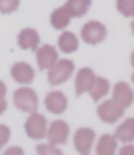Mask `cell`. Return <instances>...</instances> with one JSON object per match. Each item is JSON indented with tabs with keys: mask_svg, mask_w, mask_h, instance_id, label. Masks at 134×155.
Wrapping results in <instances>:
<instances>
[{
	"mask_svg": "<svg viewBox=\"0 0 134 155\" xmlns=\"http://www.w3.org/2000/svg\"><path fill=\"white\" fill-rule=\"evenodd\" d=\"M74 72V62L68 59H57V62L48 69V83L50 84H62L65 83Z\"/></svg>",
	"mask_w": 134,
	"mask_h": 155,
	"instance_id": "1",
	"label": "cell"
},
{
	"mask_svg": "<svg viewBox=\"0 0 134 155\" xmlns=\"http://www.w3.org/2000/svg\"><path fill=\"white\" fill-rule=\"evenodd\" d=\"M14 104L21 111H36L38 108V97L36 92L30 87H20L14 92Z\"/></svg>",
	"mask_w": 134,
	"mask_h": 155,
	"instance_id": "2",
	"label": "cell"
},
{
	"mask_svg": "<svg viewBox=\"0 0 134 155\" xmlns=\"http://www.w3.org/2000/svg\"><path fill=\"white\" fill-rule=\"evenodd\" d=\"M24 130H26V133L30 139L41 140L47 134V119L42 114L32 111V114L27 117V120L24 124Z\"/></svg>",
	"mask_w": 134,
	"mask_h": 155,
	"instance_id": "3",
	"label": "cell"
},
{
	"mask_svg": "<svg viewBox=\"0 0 134 155\" xmlns=\"http://www.w3.org/2000/svg\"><path fill=\"white\" fill-rule=\"evenodd\" d=\"M106 36H107V29L99 21H89L82 29L83 41L86 44H90V45H96V44L102 42L106 39Z\"/></svg>",
	"mask_w": 134,
	"mask_h": 155,
	"instance_id": "4",
	"label": "cell"
},
{
	"mask_svg": "<svg viewBox=\"0 0 134 155\" xmlns=\"http://www.w3.org/2000/svg\"><path fill=\"white\" fill-rule=\"evenodd\" d=\"M124 110L125 108H122L121 105H118L113 100H107V101H104L98 107L96 113H98V117L102 122H106V124H115V122H118L124 116Z\"/></svg>",
	"mask_w": 134,
	"mask_h": 155,
	"instance_id": "5",
	"label": "cell"
},
{
	"mask_svg": "<svg viewBox=\"0 0 134 155\" xmlns=\"http://www.w3.org/2000/svg\"><path fill=\"white\" fill-rule=\"evenodd\" d=\"M93 140H95V131L92 128L88 127H83V128H79L74 134V146H75V151L79 154H89L90 148L93 145Z\"/></svg>",
	"mask_w": 134,
	"mask_h": 155,
	"instance_id": "6",
	"label": "cell"
},
{
	"mask_svg": "<svg viewBox=\"0 0 134 155\" xmlns=\"http://www.w3.org/2000/svg\"><path fill=\"white\" fill-rule=\"evenodd\" d=\"M45 136L48 137V142L51 145H63V143H66L68 136H69V125L62 119L54 120L50 125V128L47 130Z\"/></svg>",
	"mask_w": 134,
	"mask_h": 155,
	"instance_id": "7",
	"label": "cell"
},
{
	"mask_svg": "<svg viewBox=\"0 0 134 155\" xmlns=\"http://www.w3.org/2000/svg\"><path fill=\"white\" fill-rule=\"evenodd\" d=\"M11 75H12V78L17 83H20V84H29L35 78V71H33V68L29 63L18 62V63H15L11 68Z\"/></svg>",
	"mask_w": 134,
	"mask_h": 155,
	"instance_id": "8",
	"label": "cell"
},
{
	"mask_svg": "<svg viewBox=\"0 0 134 155\" xmlns=\"http://www.w3.org/2000/svg\"><path fill=\"white\" fill-rule=\"evenodd\" d=\"M57 59H59L57 50L51 45H42L36 51V62H38V66L41 71L50 69L57 62Z\"/></svg>",
	"mask_w": 134,
	"mask_h": 155,
	"instance_id": "9",
	"label": "cell"
},
{
	"mask_svg": "<svg viewBox=\"0 0 134 155\" xmlns=\"http://www.w3.org/2000/svg\"><path fill=\"white\" fill-rule=\"evenodd\" d=\"M95 78H96V75L90 68H82L79 71V74L75 77V94H77V97L89 92Z\"/></svg>",
	"mask_w": 134,
	"mask_h": 155,
	"instance_id": "10",
	"label": "cell"
},
{
	"mask_svg": "<svg viewBox=\"0 0 134 155\" xmlns=\"http://www.w3.org/2000/svg\"><path fill=\"white\" fill-rule=\"evenodd\" d=\"M113 101L122 108L130 107L133 104V89L125 81H119L113 89Z\"/></svg>",
	"mask_w": 134,
	"mask_h": 155,
	"instance_id": "11",
	"label": "cell"
},
{
	"mask_svg": "<svg viewBox=\"0 0 134 155\" xmlns=\"http://www.w3.org/2000/svg\"><path fill=\"white\" fill-rule=\"evenodd\" d=\"M45 107L54 114H62L68 107V100L62 92H50L45 97Z\"/></svg>",
	"mask_w": 134,
	"mask_h": 155,
	"instance_id": "12",
	"label": "cell"
},
{
	"mask_svg": "<svg viewBox=\"0 0 134 155\" xmlns=\"http://www.w3.org/2000/svg\"><path fill=\"white\" fill-rule=\"evenodd\" d=\"M17 42L23 50H36L39 45V35L35 29H23L18 35Z\"/></svg>",
	"mask_w": 134,
	"mask_h": 155,
	"instance_id": "13",
	"label": "cell"
},
{
	"mask_svg": "<svg viewBox=\"0 0 134 155\" xmlns=\"http://www.w3.org/2000/svg\"><path fill=\"white\" fill-rule=\"evenodd\" d=\"M90 3H92V0H66V3L63 6L68 11V14L71 15V18H74V17L80 18L88 12Z\"/></svg>",
	"mask_w": 134,
	"mask_h": 155,
	"instance_id": "14",
	"label": "cell"
},
{
	"mask_svg": "<svg viewBox=\"0 0 134 155\" xmlns=\"http://www.w3.org/2000/svg\"><path fill=\"white\" fill-rule=\"evenodd\" d=\"M118 148V140L115 136L110 134H104L96 145V154L98 155H112L116 152Z\"/></svg>",
	"mask_w": 134,
	"mask_h": 155,
	"instance_id": "15",
	"label": "cell"
},
{
	"mask_svg": "<svg viewBox=\"0 0 134 155\" xmlns=\"http://www.w3.org/2000/svg\"><path fill=\"white\" fill-rule=\"evenodd\" d=\"M69 21H71V15L68 14V11L65 9V6L57 8L51 14V17H50V23H51V26L56 30H63L69 24Z\"/></svg>",
	"mask_w": 134,
	"mask_h": 155,
	"instance_id": "16",
	"label": "cell"
},
{
	"mask_svg": "<svg viewBox=\"0 0 134 155\" xmlns=\"http://www.w3.org/2000/svg\"><path fill=\"white\" fill-rule=\"evenodd\" d=\"M109 89H110L109 80L107 78H102V77H96L95 81H93V84H92V87H90L89 94H90V97H92V100L95 103H98L102 97L107 95Z\"/></svg>",
	"mask_w": 134,
	"mask_h": 155,
	"instance_id": "17",
	"label": "cell"
},
{
	"mask_svg": "<svg viewBox=\"0 0 134 155\" xmlns=\"http://www.w3.org/2000/svg\"><path fill=\"white\" fill-rule=\"evenodd\" d=\"M116 140H121L124 143H131L134 139V120L130 117L127 119L122 125L118 127L116 133H115Z\"/></svg>",
	"mask_w": 134,
	"mask_h": 155,
	"instance_id": "18",
	"label": "cell"
},
{
	"mask_svg": "<svg viewBox=\"0 0 134 155\" xmlns=\"http://www.w3.org/2000/svg\"><path fill=\"white\" fill-rule=\"evenodd\" d=\"M59 48L63 53H74L79 48V39L72 32H63L59 36Z\"/></svg>",
	"mask_w": 134,
	"mask_h": 155,
	"instance_id": "19",
	"label": "cell"
},
{
	"mask_svg": "<svg viewBox=\"0 0 134 155\" xmlns=\"http://www.w3.org/2000/svg\"><path fill=\"white\" fill-rule=\"evenodd\" d=\"M116 8L125 17L134 15V0H116Z\"/></svg>",
	"mask_w": 134,
	"mask_h": 155,
	"instance_id": "20",
	"label": "cell"
},
{
	"mask_svg": "<svg viewBox=\"0 0 134 155\" xmlns=\"http://www.w3.org/2000/svg\"><path fill=\"white\" fill-rule=\"evenodd\" d=\"M20 6V0H0V12L2 14H11L17 11Z\"/></svg>",
	"mask_w": 134,
	"mask_h": 155,
	"instance_id": "21",
	"label": "cell"
},
{
	"mask_svg": "<svg viewBox=\"0 0 134 155\" xmlns=\"http://www.w3.org/2000/svg\"><path fill=\"white\" fill-rule=\"evenodd\" d=\"M36 152L38 154H57V155H60L62 154V151L59 149V148H56L54 145H38V148H36Z\"/></svg>",
	"mask_w": 134,
	"mask_h": 155,
	"instance_id": "22",
	"label": "cell"
},
{
	"mask_svg": "<svg viewBox=\"0 0 134 155\" xmlns=\"http://www.w3.org/2000/svg\"><path fill=\"white\" fill-rule=\"evenodd\" d=\"M9 137H11V130H9V127L0 125V149L9 142Z\"/></svg>",
	"mask_w": 134,
	"mask_h": 155,
	"instance_id": "23",
	"label": "cell"
},
{
	"mask_svg": "<svg viewBox=\"0 0 134 155\" xmlns=\"http://www.w3.org/2000/svg\"><path fill=\"white\" fill-rule=\"evenodd\" d=\"M6 84L0 80V114L5 113V110L8 108V103H6Z\"/></svg>",
	"mask_w": 134,
	"mask_h": 155,
	"instance_id": "24",
	"label": "cell"
},
{
	"mask_svg": "<svg viewBox=\"0 0 134 155\" xmlns=\"http://www.w3.org/2000/svg\"><path fill=\"white\" fill-rule=\"evenodd\" d=\"M6 154L11 155V154H24V152H23V149H21V148H11V149H8V151H6Z\"/></svg>",
	"mask_w": 134,
	"mask_h": 155,
	"instance_id": "25",
	"label": "cell"
},
{
	"mask_svg": "<svg viewBox=\"0 0 134 155\" xmlns=\"http://www.w3.org/2000/svg\"><path fill=\"white\" fill-rule=\"evenodd\" d=\"M125 154H133V148L131 146H125L121 149V155H125Z\"/></svg>",
	"mask_w": 134,
	"mask_h": 155,
	"instance_id": "26",
	"label": "cell"
}]
</instances>
